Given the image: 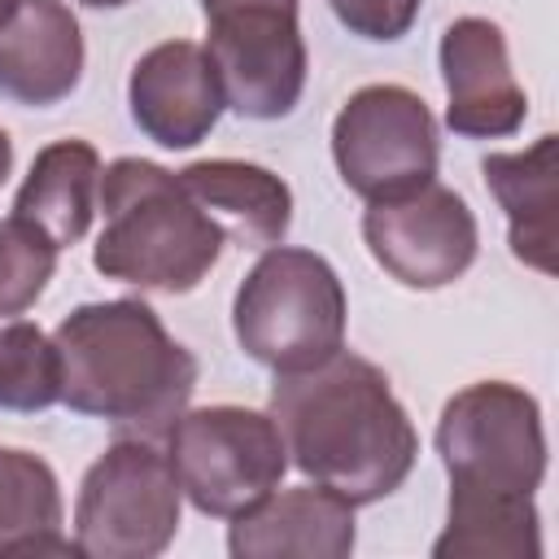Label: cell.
<instances>
[{
    "label": "cell",
    "instance_id": "6da1fadb",
    "mask_svg": "<svg viewBox=\"0 0 559 559\" xmlns=\"http://www.w3.org/2000/svg\"><path fill=\"white\" fill-rule=\"evenodd\" d=\"M271 419L288 463L354 507H371L402 489L419 454L415 424L389 376L349 349L306 371L275 376Z\"/></svg>",
    "mask_w": 559,
    "mask_h": 559
},
{
    "label": "cell",
    "instance_id": "7a4b0ae2",
    "mask_svg": "<svg viewBox=\"0 0 559 559\" xmlns=\"http://www.w3.org/2000/svg\"><path fill=\"white\" fill-rule=\"evenodd\" d=\"M61 402L118 437L162 441L197 389V358L140 297L83 301L52 332Z\"/></svg>",
    "mask_w": 559,
    "mask_h": 559
},
{
    "label": "cell",
    "instance_id": "3957f363",
    "mask_svg": "<svg viewBox=\"0 0 559 559\" xmlns=\"http://www.w3.org/2000/svg\"><path fill=\"white\" fill-rule=\"evenodd\" d=\"M96 210L105 227L92 245V266L140 293H192L227 240L179 175L144 157H118L100 170Z\"/></svg>",
    "mask_w": 559,
    "mask_h": 559
},
{
    "label": "cell",
    "instance_id": "277c9868",
    "mask_svg": "<svg viewBox=\"0 0 559 559\" xmlns=\"http://www.w3.org/2000/svg\"><path fill=\"white\" fill-rule=\"evenodd\" d=\"M345 284L314 249L271 245L231 301L236 345L266 371H306L345 349Z\"/></svg>",
    "mask_w": 559,
    "mask_h": 559
},
{
    "label": "cell",
    "instance_id": "5b68a950",
    "mask_svg": "<svg viewBox=\"0 0 559 559\" xmlns=\"http://www.w3.org/2000/svg\"><path fill=\"white\" fill-rule=\"evenodd\" d=\"M183 489L166 450L148 437H118L74 498V550L87 559H153L179 533Z\"/></svg>",
    "mask_w": 559,
    "mask_h": 559
},
{
    "label": "cell",
    "instance_id": "8992f818",
    "mask_svg": "<svg viewBox=\"0 0 559 559\" xmlns=\"http://www.w3.org/2000/svg\"><path fill=\"white\" fill-rule=\"evenodd\" d=\"M162 441L183 498L214 520L240 515L288 472V450L271 411L253 406H183Z\"/></svg>",
    "mask_w": 559,
    "mask_h": 559
},
{
    "label": "cell",
    "instance_id": "52a82bcc",
    "mask_svg": "<svg viewBox=\"0 0 559 559\" xmlns=\"http://www.w3.org/2000/svg\"><path fill=\"white\" fill-rule=\"evenodd\" d=\"M205 57L223 105L253 122L288 118L306 87V39L297 0H205Z\"/></svg>",
    "mask_w": 559,
    "mask_h": 559
},
{
    "label": "cell",
    "instance_id": "ba28073f",
    "mask_svg": "<svg viewBox=\"0 0 559 559\" xmlns=\"http://www.w3.org/2000/svg\"><path fill=\"white\" fill-rule=\"evenodd\" d=\"M437 454L450 485L537 493L546 480V428L537 397L511 380H476L459 389L441 406Z\"/></svg>",
    "mask_w": 559,
    "mask_h": 559
},
{
    "label": "cell",
    "instance_id": "9c48e42d",
    "mask_svg": "<svg viewBox=\"0 0 559 559\" xmlns=\"http://www.w3.org/2000/svg\"><path fill=\"white\" fill-rule=\"evenodd\" d=\"M332 162L362 201L402 197L437 179V118L419 92L367 83L332 122Z\"/></svg>",
    "mask_w": 559,
    "mask_h": 559
},
{
    "label": "cell",
    "instance_id": "30bf717a",
    "mask_svg": "<svg viewBox=\"0 0 559 559\" xmlns=\"http://www.w3.org/2000/svg\"><path fill=\"white\" fill-rule=\"evenodd\" d=\"M362 240L376 266L415 293H432L467 275L480 249L472 205L437 179L402 197L367 201Z\"/></svg>",
    "mask_w": 559,
    "mask_h": 559
},
{
    "label": "cell",
    "instance_id": "8fae6325",
    "mask_svg": "<svg viewBox=\"0 0 559 559\" xmlns=\"http://www.w3.org/2000/svg\"><path fill=\"white\" fill-rule=\"evenodd\" d=\"M445 83V127L463 140H507L528 118V96L511 70L507 35L489 17H454L437 48Z\"/></svg>",
    "mask_w": 559,
    "mask_h": 559
},
{
    "label": "cell",
    "instance_id": "7c38bea8",
    "mask_svg": "<svg viewBox=\"0 0 559 559\" xmlns=\"http://www.w3.org/2000/svg\"><path fill=\"white\" fill-rule=\"evenodd\" d=\"M127 105H131V122L162 148H197L227 109L218 74L205 48L192 39L153 44L131 66Z\"/></svg>",
    "mask_w": 559,
    "mask_h": 559
},
{
    "label": "cell",
    "instance_id": "4fadbf2b",
    "mask_svg": "<svg viewBox=\"0 0 559 559\" xmlns=\"http://www.w3.org/2000/svg\"><path fill=\"white\" fill-rule=\"evenodd\" d=\"M354 542V502L323 485H275L227 524V550L236 559H345Z\"/></svg>",
    "mask_w": 559,
    "mask_h": 559
},
{
    "label": "cell",
    "instance_id": "5bb4252c",
    "mask_svg": "<svg viewBox=\"0 0 559 559\" xmlns=\"http://www.w3.org/2000/svg\"><path fill=\"white\" fill-rule=\"evenodd\" d=\"M83 79V31L61 0H13L0 13V96L57 105Z\"/></svg>",
    "mask_w": 559,
    "mask_h": 559
},
{
    "label": "cell",
    "instance_id": "9a60e30c",
    "mask_svg": "<svg viewBox=\"0 0 559 559\" xmlns=\"http://www.w3.org/2000/svg\"><path fill=\"white\" fill-rule=\"evenodd\" d=\"M485 188L507 214V245L515 262L555 275L559 249V140L546 131L520 153H489L480 162Z\"/></svg>",
    "mask_w": 559,
    "mask_h": 559
},
{
    "label": "cell",
    "instance_id": "2e32d148",
    "mask_svg": "<svg viewBox=\"0 0 559 559\" xmlns=\"http://www.w3.org/2000/svg\"><path fill=\"white\" fill-rule=\"evenodd\" d=\"M175 175L227 240L245 249L284 245L293 223V188L275 170L240 157H205Z\"/></svg>",
    "mask_w": 559,
    "mask_h": 559
},
{
    "label": "cell",
    "instance_id": "e0dca14e",
    "mask_svg": "<svg viewBox=\"0 0 559 559\" xmlns=\"http://www.w3.org/2000/svg\"><path fill=\"white\" fill-rule=\"evenodd\" d=\"M100 192V153L87 140H52L35 153L13 214L39 227L57 249H70L87 236Z\"/></svg>",
    "mask_w": 559,
    "mask_h": 559
},
{
    "label": "cell",
    "instance_id": "ac0fdd59",
    "mask_svg": "<svg viewBox=\"0 0 559 559\" xmlns=\"http://www.w3.org/2000/svg\"><path fill=\"white\" fill-rule=\"evenodd\" d=\"M542 515L533 493L450 485L445 528L432 542V559H537Z\"/></svg>",
    "mask_w": 559,
    "mask_h": 559
},
{
    "label": "cell",
    "instance_id": "d6986e66",
    "mask_svg": "<svg viewBox=\"0 0 559 559\" xmlns=\"http://www.w3.org/2000/svg\"><path fill=\"white\" fill-rule=\"evenodd\" d=\"M61 524L57 472L31 450L0 445V555H79Z\"/></svg>",
    "mask_w": 559,
    "mask_h": 559
},
{
    "label": "cell",
    "instance_id": "ffe728a7",
    "mask_svg": "<svg viewBox=\"0 0 559 559\" xmlns=\"http://www.w3.org/2000/svg\"><path fill=\"white\" fill-rule=\"evenodd\" d=\"M61 402V358L52 336L26 319L0 323V411H48Z\"/></svg>",
    "mask_w": 559,
    "mask_h": 559
},
{
    "label": "cell",
    "instance_id": "44dd1931",
    "mask_svg": "<svg viewBox=\"0 0 559 559\" xmlns=\"http://www.w3.org/2000/svg\"><path fill=\"white\" fill-rule=\"evenodd\" d=\"M57 253L61 249L26 218H0V314H26L44 297Z\"/></svg>",
    "mask_w": 559,
    "mask_h": 559
},
{
    "label": "cell",
    "instance_id": "7402d4cb",
    "mask_svg": "<svg viewBox=\"0 0 559 559\" xmlns=\"http://www.w3.org/2000/svg\"><path fill=\"white\" fill-rule=\"evenodd\" d=\"M328 4L349 35L371 44H393L415 26L424 0H328Z\"/></svg>",
    "mask_w": 559,
    "mask_h": 559
},
{
    "label": "cell",
    "instance_id": "603a6c76",
    "mask_svg": "<svg viewBox=\"0 0 559 559\" xmlns=\"http://www.w3.org/2000/svg\"><path fill=\"white\" fill-rule=\"evenodd\" d=\"M9 170H13V140L0 131V183L9 179Z\"/></svg>",
    "mask_w": 559,
    "mask_h": 559
},
{
    "label": "cell",
    "instance_id": "cb8c5ba5",
    "mask_svg": "<svg viewBox=\"0 0 559 559\" xmlns=\"http://www.w3.org/2000/svg\"><path fill=\"white\" fill-rule=\"evenodd\" d=\"M79 4H87V9H122L131 0H79Z\"/></svg>",
    "mask_w": 559,
    "mask_h": 559
},
{
    "label": "cell",
    "instance_id": "d4e9b609",
    "mask_svg": "<svg viewBox=\"0 0 559 559\" xmlns=\"http://www.w3.org/2000/svg\"><path fill=\"white\" fill-rule=\"evenodd\" d=\"M9 4H13V0H0V13H4V9H9Z\"/></svg>",
    "mask_w": 559,
    "mask_h": 559
},
{
    "label": "cell",
    "instance_id": "484cf974",
    "mask_svg": "<svg viewBox=\"0 0 559 559\" xmlns=\"http://www.w3.org/2000/svg\"><path fill=\"white\" fill-rule=\"evenodd\" d=\"M201 4H205V0H201Z\"/></svg>",
    "mask_w": 559,
    "mask_h": 559
}]
</instances>
